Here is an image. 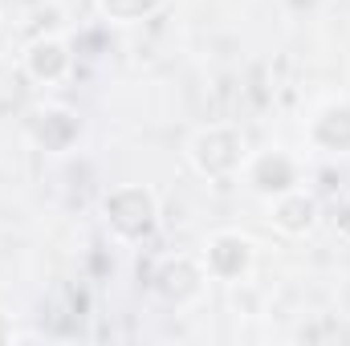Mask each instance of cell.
<instances>
[{
	"label": "cell",
	"instance_id": "obj_1",
	"mask_svg": "<svg viewBox=\"0 0 350 346\" xmlns=\"http://www.w3.org/2000/svg\"><path fill=\"white\" fill-rule=\"evenodd\" d=\"M204 261H208V273H212V277L237 281V277H245L249 265H253V241L241 237V232H220V237H212Z\"/></svg>",
	"mask_w": 350,
	"mask_h": 346
},
{
	"label": "cell",
	"instance_id": "obj_2",
	"mask_svg": "<svg viewBox=\"0 0 350 346\" xmlns=\"http://www.w3.org/2000/svg\"><path fill=\"white\" fill-rule=\"evenodd\" d=\"M314 216H318V204L301 187H289V191L273 196V220H277L281 232H306L314 224Z\"/></svg>",
	"mask_w": 350,
	"mask_h": 346
}]
</instances>
